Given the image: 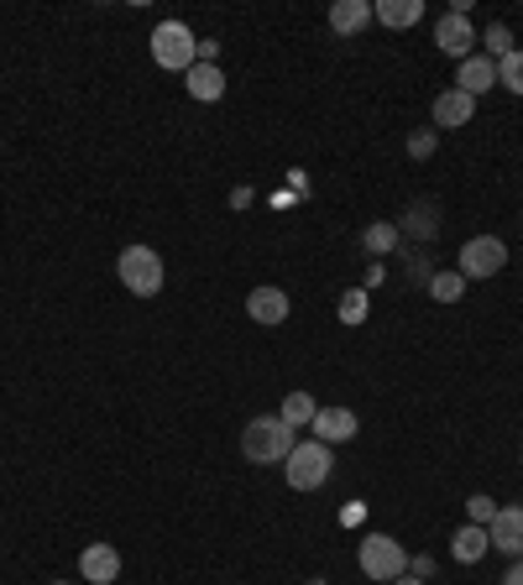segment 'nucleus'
I'll return each instance as SVG.
<instances>
[{
  "label": "nucleus",
  "instance_id": "obj_6",
  "mask_svg": "<svg viewBox=\"0 0 523 585\" xmlns=\"http://www.w3.org/2000/svg\"><path fill=\"white\" fill-rule=\"evenodd\" d=\"M502 267H508V246H502L498 235H472L466 246H461V278L466 282H481V278H498Z\"/></svg>",
  "mask_w": 523,
  "mask_h": 585
},
{
  "label": "nucleus",
  "instance_id": "obj_29",
  "mask_svg": "<svg viewBox=\"0 0 523 585\" xmlns=\"http://www.w3.org/2000/svg\"><path fill=\"white\" fill-rule=\"evenodd\" d=\"M502 585H523V560L508 564V575H502Z\"/></svg>",
  "mask_w": 523,
  "mask_h": 585
},
{
  "label": "nucleus",
  "instance_id": "obj_27",
  "mask_svg": "<svg viewBox=\"0 0 523 585\" xmlns=\"http://www.w3.org/2000/svg\"><path fill=\"white\" fill-rule=\"evenodd\" d=\"M408 575L414 581H434V560L429 554H408Z\"/></svg>",
  "mask_w": 523,
  "mask_h": 585
},
{
  "label": "nucleus",
  "instance_id": "obj_31",
  "mask_svg": "<svg viewBox=\"0 0 523 585\" xmlns=\"http://www.w3.org/2000/svg\"><path fill=\"white\" fill-rule=\"evenodd\" d=\"M53 585H69V581H53Z\"/></svg>",
  "mask_w": 523,
  "mask_h": 585
},
{
  "label": "nucleus",
  "instance_id": "obj_18",
  "mask_svg": "<svg viewBox=\"0 0 523 585\" xmlns=\"http://www.w3.org/2000/svg\"><path fill=\"white\" fill-rule=\"evenodd\" d=\"M492 543H487V528H476V523H466V528H455V539H451V554L461 564H476L481 554H487Z\"/></svg>",
  "mask_w": 523,
  "mask_h": 585
},
{
  "label": "nucleus",
  "instance_id": "obj_14",
  "mask_svg": "<svg viewBox=\"0 0 523 585\" xmlns=\"http://www.w3.org/2000/svg\"><path fill=\"white\" fill-rule=\"evenodd\" d=\"M372 22L393 26V32L419 26V22H425V0H377V5H372Z\"/></svg>",
  "mask_w": 523,
  "mask_h": 585
},
{
  "label": "nucleus",
  "instance_id": "obj_28",
  "mask_svg": "<svg viewBox=\"0 0 523 585\" xmlns=\"http://www.w3.org/2000/svg\"><path fill=\"white\" fill-rule=\"evenodd\" d=\"M199 63H220V43L214 37H199Z\"/></svg>",
  "mask_w": 523,
  "mask_h": 585
},
{
  "label": "nucleus",
  "instance_id": "obj_1",
  "mask_svg": "<svg viewBox=\"0 0 523 585\" xmlns=\"http://www.w3.org/2000/svg\"><path fill=\"white\" fill-rule=\"evenodd\" d=\"M293 445H299V434H293L278 413H262V419H252L241 429V455H246L252 466H283Z\"/></svg>",
  "mask_w": 523,
  "mask_h": 585
},
{
  "label": "nucleus",
  "instance_id": "obj_23",
  "mask_svg": "<svg viewBox=\"0 0 523 585\" xmlns=\"http://www.w3.org/2000/svg\"><path fill=\"white\" fill-rule=\"evenodd\" d=\"M367 288H346L340 293V325H367Z\"/></svg>",
  "mask_w": 523,
  "mask_h": 585
},
{
  "label": "nucleus",
  "instance_id": "obj_12",
  "mask_svg": "<svg viewBox=\"0 0 523 585\" xmlns=\"http://www.w3.org/2000/svg\"><path fill=\"white\" fill-rule=\"evenodd\" d=\"M79 575L90 585H111L120 575V554H116V543H90L84 554H79Z\"/></svg>",
  "mask_w": 523,
  "mask_h": 585
},
{
  "label": "nucleus",
  "instance_id": "obj_22",
  "mask_svg": "<svg viewBox=\"0 0 523 585\" xmlns=\"http://www.w3.org/2000/svg\"><path fill=\"white\" fill-rule=\"evenodd\" d=\"M498 84L508 94H523V47H513L508 58H498Z\"/></svg>",
  "mask_w": 523,
  "mask_h": 585
},
{
  "label": "nucleus",
  "instance_id": "obj_13",
  "mask_svg": "<svg viewBox=\"0 0 523 585\" xmlns=\"http://www.w3.org/2000/svg\"><path fill=\"white\" fill-rule=\"evenodd\" d=\"M472 116H476L472 94H461V90L434 94V126H440V131H461V126H472Z\"/></svg>",
  "mask_w": 523,
  "mask_h": 585
},
{
  "label": "nucleus",
  "instance_id": "obj_4",
  "mask_svg": "<svg viewBox=\"0 0 523 585\" xmlns=\"http://www.w3.org/2000/svg\"><path fill=\"white\" fill-rule=\"evenodd\" d=\"M152 63L167 73H189L199 63V37L184 22H158L152 26Z\"/></svg>",
  "mask_w": 523,
  "mask_h": 585
},
{
  "label": "nucleus",
  "instance_id": "obj_30",
  "mask_svg": "<svg viewBox=\"0 0 523 585\" xmlns=\"http://www.w3.org/2000/svg\"><path fill=\"white\" fill-rule=\"evenodd\" d=\"M393 585H429V581H414V575H398V581Z\"/></svg>",
  "mask_w": 523,
  "mask_h": 585
},
{
  "label": "nucleus",
  "instance_id": "obj_7",
  "mask_svg": "<svg viewBox=\"0 0 523 585\" xmlns=\"http://www.w3.org/2000/svg\"><path fill=\"white\" fill-rule=\"evenodd\" d=\"M434 43H440V52H451L455 63H461V58H472V52H476L481 32L472 26V16H461V11H445V16L434 22Z\"/></svg>",
  "mask_w": 523,
  "mask_h": 585
},
{
  "label": "nucleus",
  "instance_id": "obj_20",
  "mask_svg": "<svg viewBox=\"0 0 523 585\" xmlns=\"http://www.w3.org/2000/svg\"><path fill=\"white\" fill-rule=\"evenodd\" d=\"M398 231H408L414 241H434V235H440V214H434V204H408Z\"/></svg>",
  "mask_w": 523,
  "mask_h": 585
},
{
  "label": "nucleus",
  "instance_id": "obj_24",
  "mask_svg": "<svg viewBox=\"0 0 523 585\" xmlns=\"http://www.w3.org/2000/svg\"><path fill=\"white\" fill-rule=\"evenodd\" d=\"M481 52H487V58H508V52H513V32L502 22H492L481 32Z\"/></svg>",
  "mask_w": 523,
  "mask_h": 585
},
{
  "label": "nucleus",
  "instance_id": "obj_26",
  "mask_svg": "<svg viewBox=\"0 0 523 585\" xmlns=\"http://www.w3.org/2000/svg\"><path fill=\"white\" fill-rule=\"evenodd\" d=\"M434 147H440L434 131H414V137H408V157H434Z\"/></svg>",
  "mask_w": 523,
  "mask_h": 585
},
{
  "label": "nucleus",
  "instance_id": "obj_17",
  "mask_svg": "<svg viewBox=\"0 0 523 585\" xmlns=\"http://www.w3.org/2000/svg\"><path fill=\"white\" fill-rule=\"evenodd\" d=\"M398 241H404V231H398L393 220H372V225L361 231V251H367L372 261H382L387 251H398Z\"/></svg>",
  "mask_w": 523,
  "mask_h": 585
},
{
  "label": "nucleus",
  "instance_id": "obj_3",
  "mask_svg": "<svg viewBox=\"0 0 523 585\" xmlns=\"http://www.w3.org/2000/svg\"><path fill=\"white\" fill-rule=\"evenodd\" d=\"M330 470H335V455H330V445H319V440H299L283 460V476L293 492H319V487L330 481Z\"/></svg>",
  "mask_w": 523,
  "mask_h": 585
},
{
  "label": "nucleus",
  "instance_id": "obj_11",
  "mask_svg": "<svg viewBox=\"0 0 523 585\" xmlns=\"http://www.w3.org/2000/svg\"><path fill=\"white\" fill-rule=\"evenodd\" d=\"M246 314H252V319H257V325H283L288 319V293L283 288H272V282H262V288H252V293H246Z\"/></svg>",
  "mask_w": 523,
  "mask_h": 585
},
{
  "label": "nucleus",
  "instance_id": "obj_16",
  "mask_svg": "<svg viewBox=\"0 0 523 585\" xmlns=\"http://www.w3.org/2000/svg\"><path fill=\"white\" fill-rule=\"evenodd\" d=\"M367 22H372V0H335L330 5V26L340 37H357Z\"/></svg>",
  "mask_w": 523,
  "mask_h": 585
},
{
  "label": "nucleus",
  "instance_id": "obj_2",
  "mask_svg": "<svg viewBox=\"0 0 523 585\" xmlns=\"http://www.w3.org/2000/svg\"><path fill=\"white\" fill-rule=\"evenodd\" d=\"M116 278H120V288L126 293H137V299H158L163 293V278H167V267H163V257L152 251V246H126L116 257Z\"/></svg>",
  "mask_w": 523,
  "mask_h": 585
},
{
  "label": "nucleus",
  "instance_id": "obj_15",
  "mask_svg": "<svg viewBox=\"0 0 523 585\" xmlns=\"http://www.w3.org/2000/svg\"><path fill=\"white\" fill-rule=\"evenodd\" d=\"M184 84H189V94L199 105H214V100L225 94V73H220V63H194V69L184 73Z\"/></svg>",
  "mask_w": 523,
  "mask_h": 585
},
{
  "label": "nucleus",
  "instance_id": "obj_21",
  "mask_svg": "<svg viewBox=\"0 0 523 585\" xmlns=\"http://www.w3.org/2000/svg\"><path fill=\"white\" fill-rule=\"evenodd\" d=\"M429 299L434 304H461L466 299V278L461 272H429Z\"/></svg>",
  "mask_w": 523,
  "mask_h": 585
},
{
  "label": "nucleus",
  "instance_id": "obj_25",
  "mask_svg": "<svg viewBox=\"0 0 523 585\" xmlns=\"http://www.w3.org/2000/svg\"><path fill=\"white\" fill-rule=\"evenodd\" d=\"M492 517H498V502H492V496H481V492H476L472 502H466V523H476V528H487Z\"/></svg>",
  "mask_w": 523,
  "mask_h": 585
},
{
  "label": "nucleus",
  "instance_id": "obj_5",
  "mask_svg": "<svg viewBox=\"0 0 523 585\" xmlns=\"http://www.w3.org/2000/svg\"><path fill=\"white\" fill-rule=\"evenodd\" d=\"M357 564H361V575H367V581L393 585L398 575H408V549L398 539H387V534H367L361 549H357Z\"/></svg>",
  "mask_w": 523,
  "mask_h": 585
},
{
  "label": "nucleus",
  "instance_id": "obj_10",
  "mask_svg": "<svg viewBox=\"0 0 523 585\" xmlns=\"http://www.w3.org/2000/svg\"><path fill=\"white\" fill-rule=\"evenodd\" d=\"M314 440H319V445H346V440H357V413H351V408H319V413H314Z\"/></svg>",
  "mask_w": 523,
  "mask_h": 585
},
{
  "label": "nucleus",
  "instance_id": "obj_9",
  "mask_svg": "<svg viewBox=\"0 0 523 585\" xmlns=\"http://www.w3.org/2000/svg\"><path fill=\"white\" fill-rule=\"evenodd\" d=\"M498 84V58H487V52H472V58H461V69H455V90L481 100V94Z\"/></svg>",
  "mask_w": 523,
  "mask_h": 585
},
{
  "label": "nucleus",
  "instance_id": "obj_8",
  "mask_svg": "<svg viewBox=\"0 0 523 585\" xmlns=\"http://www.w3.org/2000/svg\"><path fill=\"white\" fill-rule=\"evenodd\" d=\"M487 543L508 560H523V507H498V517L487 523Z\"/></svg>",
  "mask_w": 523,
  "mask_h": 585
},
{
  "label": "nucleus",
  "instance_id": "obj_19",
  "mask_svg": "<svg viewBox=\"0 0 523 585\" xmlns=\"http://www.w3.org/2000/svg\"><path fill=\"white\" fill-rule=\"evenodd\" d=\"M314 413H319V402H314L310 393H288L283 408H278V419H283L288 429H293V434H299V429H310Z\"/></svg>",
  "mask_w": 523,
  "mask_h": 585
}]
</instances>
